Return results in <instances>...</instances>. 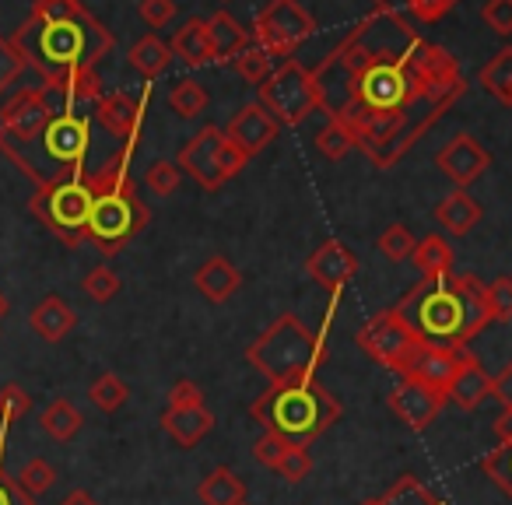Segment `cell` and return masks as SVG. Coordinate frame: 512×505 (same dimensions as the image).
<instances>
[{"label": "cell", "instance_id": "12", "mask_svg": "<svg viewBox=\"0 0 512 505\" xmlns=\"http://www.w3.org/2000/svg\"><path fill=\"white\" fill-rule=\"evenodd\" d=\"M53 120V109L39 88H18L15 99L4 102L0 109V137H11V141H25V137L39 134L46 123Z\"/></svg>", "mask_w": 512, "mask_h": 505}, {"label": "cell", "instance_id": "50", "mask_svg": "<svg viewBox=\"0 0 512 505\" xmlns=\"http://www.w3.org/2000/svg\"><path fill=\"white\" fill-rule=\"evenodd\" d=\"M246 162H249V158L242 155V151L225 137V141H221V148H218V172H221V179L239 176V172L246 169Z\"/></svg>", "mask_w": 512, "mask_h": 505}, {"label": "cell", "instance_id": "30", "mask_svg": "<svg viewBox=\"0 0 512 505\" xmlns=\"http://www.w3.org/2000/svg\"><path fill=\"white\" fill-rule=\"evenodd\" d=\"M39 425H43V432L50 435V439L71 442L74 435L81 432V425H85V414H81L71 400L60 397V400H53V404L46 407L43 418H39Z\"/></svg>", "mask_w": 512, "mask_h": 505}, {"label": "cell", "instance_id": "32", "mask_svg": "<svg viewBox=\"0 0 512 505\" xmlns=\"http://www.w3.org/2000/svg\"><path fill=\"white\" fill-rule=\"evenodd\" d=\"M362 505H446V502H439L414 474H404L390 491H383L379 498H365Z\"/></svg>", "mask_w": 512, "mask_h": 505}, {"label": "cell", "instance_id": "45", "mask_svg": "<svg viewBox=\"0 0 512 505\" xmlns=\"http://www.w3.org/2000/svg\"><path fill=\"white\" fill-rule=\"evenodd\" d=\"M274 470H278L288 484H302L309 477V470H313V456H309L302 446H292L285 456H281V463Z\"/></svg>", "mask_w": 512, "mask_h": 505}, {"label": "cell", "instance_id": "9", "mask_svg": "<svg viewBox=\"0 0 512 505\" xmlns=\"http://www.w3.org/2000/svg\"><path fill=\"white\" fill-rule=\"evenodd\" d=\"M316 32V22L299 0H271L260 15H256L253 29V46L267 53L274 60H292L302 50V43H309Z\"/></svg>", "mask_w": 512, "mask_h": 505}, {"label": "cell", "instance_id": "51", "mask_svg": "<svg viewBox=\"0 0 512 505\" xmlns=\"http://www.w3.org/2000/svg\"><path fill=\"white\" fill-rule=\"evenodd\" d=\"M85 4L81 0H36L32 4V15L29 18H67V15H74V11H81Z\"/></svg>", "mask_w": 512, "mask_h": 505}, {"label": "cell", "instance_id": "58", "mask_svg": "<svg viewBox=\"0 0 512 505\" xmlns=\"http://www.w3.org/2000/svg\"><path fill=\"white\" fill-rule=\"evenodd\" d=\"M386 4H390V0H376V8H386Z\"/></svg>", "mask_w": 512, "mask_h": 505}, {"label": "cell", "instance_id": "16", "mask_svg": "<svg viewBox=\"0 0 512 505\" xmlns=\"http://www.w3.org/2000/svg\"><path fill=\"white\" fill-rule=\"evenodd\" d=\"M470 358L467 348H439V344H421L418 355L411 358L404 376L418 379V383L432 386V390H449V383L456 379L460 365Z\"/></svg>", "mask_w": 512, "mask_h": 505}, {"label": "cell", "instance_id": "14", "mask_svg": "<svg viewBox=\"0 0 512 505\" xmlns=\"http://www.w3.org/2000/svg\"><path fill=\"white\" fill-rule=\"evenodd\" d=\"M306 274L327 292H341L348 281H355L358 274V257L344 246L341 239H327L323 246H316L306 260Z\"/></svg>", "mask_w": 512, "mask_h": 505}, {"label": "cell", "instance_id": "34", "mask_svg": "<svg viewBox=\"0 0 512 505\" xmlns=\"http://www.w3.org/2000/svg\"><path fill=\"white\" fill-rule=\"evenodd\" d=\"M32 411V397L18 383L0 386V446H4V432H8L15 421H22Z\"/></svg>", "mask_w": 512, "mask_h": 505}, {"label": "cell", "instance_id": "19", "mask_svg": "<svg viewBox=\"0 0 512 505\" xmlns=\"http://www.w3.org/2000/svg\"><path fill=\"white\" fill-rule=\"evenodd\" d=\"M95 120L116 137V141H137L141 137V123H144V102L134 99L127 92H109L99 99L95 106Z\"/></svg>", "mask_w": 512, "mask_h": 505}, {"label": "cell", "instance_id": "24", "mask_svg": "<svg viewBox=\"0 0 512 505\" xmlns=\"http://www.w3.org/2000/svg\"><path fill=\"white\" fill-rule=\"evenodd\" d=\"M193 285H197V292L204 295L207 302H228L235 292H239L242 274L235 271V267L228 264L225 257H211V260H207V264L197 271Z\"/></svg>", "mask_w": 512, "mask_h": 505}, {"label": "cell", "instance_id": "42", "mask_svg": "<svg viewBox=\"0 0 512 505\" xmlns=\"http://www.w3.org/2000/svg\"><path fill=\"white\" fill-rule=\"evenodd\" d=\"M81 285H85L88 299H95V302H109L116 292H120V274H116L109 264H102V267H95V271H88Z\"/></svg>", "mask_w": 512, "mask_h": 505}, {"label": "cell", "instance_id": "15", "mask_svg": "<svg viewBox=\"0 0 512 505\" xmlns=\"http://www.w3.org/2000/svg\"><path fill=\"white\" fill-rule=\"evenodd\" d=\"M278 130H281V123L274 120L260 102H249V106H242L239 113L228 120L225 137L242 151V155L253 158V155H260L274 137H278Z\"/></svg>", "mask_w": 512, "mask_h": 505}, {"label": "cell", "instance_id": "10", "mask_svg": "<svg viewBox=\"0 0 512 505\" xmlns=\"http://www.w3.org/2000/svg\"><path fill=\"white\" fill-rule=\"evenodd\" d=\"M358 344H362L365 355L376 358L379 365H386L390 372H400V376H404L411 358L418 355V348L425 341H421V337L414 334L393 309H386V313H376L362 330H358Z\"/></svg>", "mask_w": 512, "mask_h": 505}, {"label": "cell", "instance_id": "4", "mask_svg": "<svg viewBox=\"0 0 512 505\" xmlns=\"http://www.w3.org/2000/svg\"><path fill=\"white\" fill-rule=\"evenodd\" d=\"M249 414L264 432L281 435L288 446L309 449L320 435H327L334 428V421L341 418V404H337V397L327 386L316 383V376H309L267 386L253 400Z\"/></svg>", "mask_w": 512, "mask_h": 505}, {"label": "cell", "instance_id": "6", "mask_svg": "<svg viewBox=\"0 0 512 505\" xmlns=\"http://www.w3.org/2000/svg\"><path fill=\"white\" fill-rule=\"evenodd\" d=\"M246 358L267 383H292L316 376L327 362V341L316 337L295 313H285L246 348Z\"/></svg>", "mask_w": 512, "mask_h": 505}, {"label": "cell", "instance_id": "20", "mask_svg": "<svg viewBox=\"0 0 512 505\" xmlns=\"http://www.w3.org/2000/svg\"><path fill=\"white\" fill-rule=\"evenodd\" d=\"M253 46L249 29H242L228 11L207 18V50H211V64H235L239 53H246Z\"/></svg>", "mask_w": 512, "mask_h": 505}, {"label": "cell", "instance_id": "37", "mask_svg": "<svg viewBox=\"0 0 512 505\" xmlns=\"http://www.w3.org/2000/svg\"><path fill=\"white\" fill-rule=\"evenodd\" d=\"M25 74H32L29 60H25L22 53L11 46V39L0 36V95L8 92V88L22 85Z\"/></svg>", "mask_w": 512, "mask_h": 505}, {"label": "cell", "instance_id": "7", "mask_svg": "<svg viewBox=\"0 0 512 505\" xmlns=\"http://www.w3.org/2000/svg\"><path fill=\"white\" fill-rule=\"evenodd\" d=\"M92 172L81 169L57 183L36 186V197L29 200V211L57 235L64 246L88 242V214H92Z\"/></svg>", "mask_w": 512, "mask_h": 505}, {"label": "cell", "instance_id": "56", "mask_svg": "<svg viewBox=\"0 0 512 505\" xmlns=\"http://www.w3.org/2000/svg\"><path fill=\"white\" fill-rule=\"evenodd\" d=\"M60 505H99V502H95V498L88 495L85 488H74L71 495H67V498H64V502H60Z\"/></svg>", "mask_w": 512, "mask_h": 505}, {"label": "cell", "instance_id": "25", "mask_svg": "<svg viewBox=\"0 0 512 505\" xmlns=\"http://www.w3.org/2000/svg\"><path fill=\"white\" fill-rule=\"evenodd\" d=\"M435 221H439L449 235H470L477 221H481V204H477L467 190H453L449 197L439 200Z\"/></svg>", "mask_w": 512, "mask_h": 505}, {"label": "cell", "instance_id": "29", "mask_svg": "<svg viewBox=\"0 0 512 505\" xmlns=\"http://www.w3.org/2000/svg\"><path fill=\"white\" fill-rule=\"evenodd\" d=\"M130 67H134L141 78H148V81H155L158 74H165V67L172 64V50H169V43H162L158 36H144V39H137L134 46H130Z\"/></svg>", "mask_w": 512, "mask_h": 505}, {"label": "cell", "instance_id": "3", "mask_svg": "<svg viewBox=\"0 0 512 505\" xmlns=\"http://www.w3.org/2000/svg\"><path fill=\"white\" fill-rule=\"evenodd\" d=\"M137 141H127L102 169L92 172V214H88V242L99 246V253L116 257L123 246L144 232L151 221V211L141 197H137V183L130 179V155H134Z\"/></svg>", "mask_w": 512, "mask_h": 505}, {"label": "cell", "instance_id": "41", "mask_svg": "<svg viewBox=\"0 0 512 505\" xmlns=\"http://www.w3.org/2000/svg\"><path fill=\"white\" fill-rule=\"evenodd\" d=\"M414 246H418V239H414L404 225H390L383 235H379V253H383L386 260H393V264H404V260H411Z\"/></svg>", "mask_w": 512, "mask_h": 505}, {"label": "cell", "instance_id": "18", "mask_svg": "<svg viewBox=\"0 0 512 505\" xmlns=\"http://www.w3.org/2000/svg\"><path fill=\"white\" fill-rule=\"evenodd\" d=\"M435 165L442 169V176L453 179L456 190H463V186H470L474 179H481L484 169H491V155L470 134H460L439 151Z\"/></svg>", "mask_w": 512, "mask_h": 505}, {"label": "cell", "instance_id": "13", "mask_svg": "<svg viewBox=\"0 0 512 505\" xmlns=\"http://www.w3.org/2000/svg\"><path fill=\"white\" fill-rule=\"evenodd\" d=\"M446 400L449 397L442 390H432V386L404 376V383L390 393V400H386V404H390V411L397 414L407 428L421 432V428H428L435 418H439V411L446 407Z\"/></svg>", "mask_w": 512, "mask_h": 505}, {"label": "cell", "instance_id": "46", "mask_svg": "<svg viewBox=\"0 0 512 505\" xmlns=\"http://www.w3.org/2000/svg\"><path fill=\"white\" fill-rule=\"evenodd\" d=\"M481 18L491 32L512 36V0H488V4L481 8Z\"/></svg>", "mask_w": 512, "mask_h": 505}, {"label": "cell", "instance_id": "17", "mask_svg": "<svg viewBox=\"0 0 512 505\" xmlns=\"http://www.w3.org/2000/svg\"><path fill=\"white\" fill-rule=\"evenodd\" d=\"M221 141H225V130L221 127H204L193 134V141L186 144L183 151H179V169L190 172L193 179H197L204 190H218L225 179H221L218 172V148Z\"/></svg>", "mask_w": 512, "mask_h": 505}, {"label": "cell", "instance_id": "1", "mask_svg": "<svg viewBox=\"0 0 512 505\" xmlns=\"http://www.w3.org/2000/svg\"><path fill=\"white\" fill-rule=\"evenodd\" d=\"M477 274H442L414 285L393 313L414 330L425 344L439 348H467L477 334L491 323L488 295Z\"/></svg>", "mask_w": 512, "mask_h": 505}, {"label": "cell", "instance_id": "49", "mask_svg": "<svg viewBox=\"0 0 512 505\" xmlns=\"http://www.w3.org/2000/svg\"><path fill=\"white\" fill-rule=\"evenodd\" d=\"M141 18L151 25V29H162L176 18V0H141Z\"/></svg>", "mask_w": 512, "mask_h": 505}, {"label": "cell", "instance_id": "21", "mask_svg": "<svg viewBox=\"0 0 512 505\" xmlns=\"http://www.w3.org/2000/svg\"><path fill=\"white\" fill-rule=\"evenodd\" d=\"M29 323H32V330L43 337V341L60 344L74 327H78V313H74V309L67 306L60 295H46V299L32 309Z\"/></svg>", "mask_w": 512, "mask_h": 505}, {"label": "cell", "instance_id": "2", "mask_svg": "<svg viewBox=\"0 0 512 505\" xmlns=\"http://www.w3.org/2000/svg\"><path fill=\"white\" fill-rule=\"evenodd\" d=\"M11 46L29 60V67L43 81L60 78L67 71L95 67L113 50V32L88 15L85 8L67 18H25L11 36Z\"/></svg>", "mask_w": 512, "mask_h": 505}, {"label": "cell", "instance_id": "22", "mask_svg": "<svg viewBox=\"0 0 512 505\" xmlns=\"http://www.w3.org/2000/svg\"><path fill=\"white\" fill-rule=\"evenodd\" d=\"M162 428L179 442V446L190 449L214 428V414L207 411L204 404L200 407H169V411L162 414Z\"/></svg>", "mask_w": 512, "mask_h": 505}, {"label": "cell", "instance_id": "27", "mask_svg": "<svg viewBox=\"0 0 512 505\" xmlns=\"http://www.w3.org/2000/svg\"><path fill=\"white\" fill-rule=\"evenodd\" d=\"M197 498L204 505H239V502H246V484L228 467H214L211 474L200 481Z\"/></svg>", "mask_w": 512, "mask_h": 505}, {"label": "cell", "instance_id": "31", "mask_svg": "<svg viewBox=\"0 0 512 505\" xmlns=\"http://www.w3.org/2000/svg\"><path fill=\"white\" fill-rule=\"evenodd\" d=\"M477 81H481L484 92L495 95V99L502 102V106H512V46L498 50L495 57H491L488 64L481 67Z\"/></svg>", "mask_w": 512, "mask_h": 505}, {"label": "cell", "instance_id": "5", "mask_svg": "<svg viewBox=\"0 0 512 505\" xmlns=\"http://www.w3.org/2000/svg\"><path fill=\"white\" fill-rule=\"evenodd\" d=\"M88 148H92V116H53L39 134L25 137V141L0 137V151L36 186L57 183L71 172H81Z\"/></svg>", "mask_w": 512, "mask_h": 505}, {"label": "cell", "instance_id": "23", "mask_svg": "<svg viewBox=\"0 0 512 505\" xmlns=\"http://www.w3.org/2000/svg\"><path fill=\"white\" fill-rule=\"evenodd\" d=\"M491 393V376L481 369V362H477L474 355L467 358V362L460 365V372H456V379L449 383L446 397L453 400L460 411H474L477 404H481L484 397Z\"/></svg>", "mask_w": 512, "mask_h": 505}, {"label": "cell", "instance_id": "53", "mask_svg": "<svg viewBox=\"0 0 512 505\" xmlns=\"http://www.w3.org/2000/svg\"><path fill=\"white\" fill-rule=\"evenodd\" d=\"M204 404V393L193 379H179L169 390V407H200Z\"/></svg>", "mask_w": 512, "mask_h": 505}, {"label": "cell", "instance_id": "26", "mask_svg": "<svg viewBox=\"0 0 512 505\" xmlns=\"http://www.w3.org/2000/svg\"><path fill=\"white\" fill-rule=\"evenodd\" d=\"M172 57H179L186 67H204L211 64V50H207V22L204 18H190L183 29L172 36L169 43Z\"/></svg>", "mask_w": 512, "mask_h": 505}, {"label": "cell", "instance_id": "47", "mask_svg": "<svg viewBox=\"0 0 512 505\" xmlns=\"http://www.w3.org/2000/svg\"><path fill=\"white\" fill-rule=\"evenodd\" d=\"M460 0H404V8L411 11L418 22H425V25H432V22H439V18H446L449 11L456 8Z\"/></svg>", "mask_w": 512, "mask_h": 505}, {"label": "cell", "instance_id": "11", "mask_svg": "<svg viewBox=\"0 0 512 505\" xmlns=\"http://www.w3.org/2000/svg\"><path fill=\"white\" fill-rule=\"evenodd\" d=\"M43 95L53 116H92L106 92H102V78L95 74V67H81V71H67L60 78L43 81Z\"/></svg>", "mask_w": 512, "mask_h": 505}, {"label": "cell", "instance_id": "44", "mask_svg": "<svg viewBox=\"0 0 512 505\" xmlns=\"http://www.w3.org/2000/svg\"><path fill=\"white\" fill-rule=\"evenodd\" d=\"M179 179H183V169H179L176 162H155L148 169V176H144V183H148L151 193H158V197H172V193L179 190Z\"/></svg>", "mask_w": 512, "mask_h": 505}, {"label": "cell", "instance_id": "28", "mask_svg": "<svg viewBox=\"0 0 512 505\" xmlns=\"http://www.w3.org/2000/svg\"><path fill=\"white\" fill-rule=\"evenodd\" d=\"M453 246H449L442 235H425V239L414 246L411 260L421 271V278H442V274L453 271Z\"/></svg>", "mask_w": 512, "mask_h": 505}, {"label": "cell", "instance_id": "59", "mask_svg": "<svg viewBox=\"0 0 512 505\" xmlns=\"http://www.w3.org/2000/svg\"><path fill=\"white\" fill-rule=\"evenodd\" d=\"M239 505H246V502H239Z\"/></svg>", "mask_w": 512, "mask_h": 505}, {"label": "cell", "instance_id": "38", "mask_svg": "<svg viewBox=\"0 0 512 505\" xmlns=\"http://www.w3.org/2000/svg\"><path fill=\"white\" fill-rule=\"evenodd\" d=\"M235 71H239V78L242 81H249V85H264L267 78H271V71H274V57H267L260 46H249L246 53H239L235 57Z\"/></svg>", "mask_w": 512, "mask_h": 505}, {"label": "cell", "instance_id": "36", "mask_svg": "<svg viewBox=\"0 0 512 505\" xmlns=\"http://www.w3.org/2000/svg\"><path fill=\"white\" fill-rule=\"evenodd\" d=\"M15 481L22 484L25 495H43V491H50L53 484H57V470H53V463H46L43 456H36V460H29L22 470L15 474Z\"/></svg>", "mask_w": 512, "mask_h": 505}, {"label": "cell", "instance_id": "54", "mask_svg": "<svg viewBox=\"0 0 512 505\" xmlns=\"http://www.w3.org/2000/svg\"><path fill=\"white\" fill-rule=\"evenodd\" d=\"M491 397H498V404L509 411L512 407V365H505L498 376H491Z\"/></svg>", "mask_w": 512, "mask_h": 505}, {"label": "cell", "instance_id": "43", "mask_svg": "<svg viewBox=\"0 0 512 505\" xmlns=\"http://www.w3.org/2000/svg\"><path fill=\"white\" fill-rule=\"evenodd\" d=\"M484 295H488L491 320L509 323L512 320V278H495L488 288H484Z\"/></svg>", "mask_w": 512, "mask_h": 505}, {"label": "cell", "instance_id": "48", "mask_svg": "<svg viewBox=\"0 0 512 505\" xmlns=\"http://www.w3.org/2000/svg\"><path fill=\"white\" fill-rule=\"evenodd\" d=\"M288 442L281 439V435H274V432H264L260 439H256V446H253V456H256V463H264V467H278L281 463V456L288 453Z\"/></svg>", "mask_w": 512, "mask_h": 505}, {"label": "cell", "instance_id": "39", "mask_svg": "<svg viewBox=\"0 0 512 505\" xmlns=\"http://www.w3.org/2000/svg\"><path fill=\"white\" fill-rule=\"evenodd\" d=\"M481 467H484V474L512 498V442H498V446L481 460Z\"/></svg>", "mask_w": 512, "mask_h": 505}, {"label": "cell", "instance_id": "52", "mask_svg": "<svg viewBox=\"0 0 512 505\" xmlns=\"http://www.w3.org/2000/svg\"><path fill=\"white\" fill-rule=\"evenodd\" d=\"M0 505H36V498L25 495L22 484L4 470V463H0Z\"/></svg>", "mask_w": 512, "mask_h": 505}, {"label": "cell", "instance_id": "35", "mask_svg": "<svg viewBox=\"0 0 512 505\" xmlns=\"http://www.w3.org/2000/svg\"><path fill=\"white\" fill-rule=\"evenodd\" d=\"M169 106L176 109L183 120H193V116H200L207 109V92H204V85H197L193 78H186V81H179L176 88L169 92Z\"/></svg>", "mask_w": 512, "mask_h": 505}, {"label": "cell", "instance_id": "55", "mask_svg": "<svg viewBox=\"0 0 512 505\" xmlns=\"http://www.w3.org/2000/svg\"><path fill=\"white\" fill-rule=\"evenodd\" d=\"M495 435H498V442H512V407H509V411L498 414V421H495Z\"/></svg>", "mask_w": 512, "mask_h": 505}, {"label": "cell", "instance_id": "40", "mask_svg": "<svg viewBox=\"0 0 512 505\" xmlns=\"http://www.w3.org/2000/svg\"><path fill=\"white\" fill-rule=\"evenodd\" d=\"M316 148H320L323 155L334 158V162H337V158H344L351 148H355V134H351V130L344 127L341 120H330L327 127H323L320 134H316Z\"/></svg>", "mask_w": 512, "mask_h": 505}, {"label": "cell", "instance_id": "33", "mask_svg": "<svg viewBox=\"0 0 512 505\" xmlns=\"http://www.w3.org/2000/svg\"><path fill=\"white\" fill-rule=\"evenodd\" d=\"M127 397H130V386L123 383L116 372H102V376L88 386V400H92V404L99 407V411H106V414L120 411V407L127 404Z\"/></svg>", "mask_w": 512, "mask_h": 505}, {"label": "cell", "instance_id": "57", "mask_svg": "<svg viewBox=\"0 0 512 505\" xmlns=\"http://www.w3.org/2000/svg\"><path fill=\"white\" fill-rule=\"evenodd\" d=\"M4 316H8V299L0 295V323H4Z\"/></svg>", "mask_w": 512, "mask_h": 505}, {"label": "cell", "instance_id": "8", "mask_svg": "<svg viewBox=\"0 0 512 505\" xmlns=\"http://www.w3.org/2000/svg\"><path fill=\"white\" fill-rule=\"evenodd\" d=\"M260 106L285 127H299L320 109V92H316V78L306 64L299 60H281L271 71V78L260 85Z\"/></svg>", "mask_w": 512, "mask_h": 505}]
</instances>
